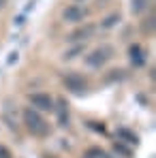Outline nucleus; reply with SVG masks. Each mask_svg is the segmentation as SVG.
<instances>
[{
  "instance_id": "obj_19",
  "label": "nucleus",
  "mask_w": 156,
  "mask_h": 158,
  "mask_svg": "<svg viewBox=\"0 0 156 158\" xmlns=\"http://www.w3.org/2000/svg\"><path fill=\"white\" fill-rule=\"evenodd\" d=\"M4 2H6V0H0V6H4Z\"/></svg>"
},
{
  "instance_id": "obj_9",
  "label": "nucleus",
  "mask_w": 156,
  "mask_h": 158,
  "mask_svg": "<svg viewBox=\"0 0 156 158\" xmlns=\"http://www.w3.org/2000/svg\"><path fill=\"white\" fill-rule=\"evenodd\" d=\"M58 105H60V111H58V122H60V126H69V103H66L64 98H60Z\"/></svg>"
},
{
  "instance_id": "obj_17",
  "label": "nucleus",
  "mask_w": 156,
  "mask_h": 158,
  "mask_svg": "<svg viewBox=\"0 0 156 158\" xmlns=\"http://www.w3.org/2000/svg\"><path fill=\"white\" fill-rule=\"evenodd\" d=\"M0 158H13V154L9 152L6 145H0Z\"/></svg>"
},
{
  "instance_id": "obj_1",
  "label": "nucleus",
  "mask_w": 156,
  "mask_h": 158,
  "mask_svg": "<svg viewBox=\"0 0 156 158\" xmlns=\"http://www.w3.org/2000/svg\"><path fill=\"white\" fill-rule=\"evenodd\" d=\"M22 120H24V126H26V131L32 135V137H49L52 135V126H49V122L41 115V111H36V109H32V107H26L24 111H22Z\"/></svg>"
},
{
  "instance_id": "obj_5",
  "label": "nucleus",
  "mask_w": 156,
  "mask_h": 158,
  "mask_svg": "<svg viewBox=\"0 0 156 158\" xmlns=\"http://www.w3.org/2000/svg\"><path fill=\"white\" fill-rule=\"evenodd\" d=\"M86 17V9L79 6V4H69L64 11H62V19L66 24H81Z\"/></svg>"
},
{
  "instance_id": "obj_2",
  "label": "nucleus",
  "mask_w": 156,
  "mask_h": 158,
  "mask_svg": "<svg viewBox=\"0 0 156 158\" xmlns=\"http://www.w3.org/2000/svg\"><path fill=\"white\" fill-rule=\"evenodd\" d=\"M113 53H116V49L111 45H101V47H96L94 52H90L86 56V66L99 71V69H103L105 64L113 58Z\"/></svg>"
},
{
  "instance_id": "obj_16",
  "label": "nucleus",
  "mask_w": 156,
  "mask_h": 158,
  "mask_svg": "<svg viewBox=\"0 0 156 158\" xmlns=\"http://www.w3.org/2000/svg\"><path fill=\"white\" fill-rule=\"evenodd\" d=\"M143 32H145V34H152V32H154V17H152V15H150V22H143Z\"/></svg>"
},
{
  "instance_id": "obj_13",
  "label": "nucleus",
  "mask_w": 156,
  "mask_h": 158,
  "mask_svg": "<svg viewBox=\"0 0 156 158\" xmlns=\"http://www.w3.org/2000/svg\"><path fill=\"white\" fill-rule=\"evenodd\" d=\"M86 158H111L105 150H101V148H90L88 152H86Z\"/></svg>"
},
{
  "instance_id": "obj_12",
  "label": "nucleus",
  "mask_w": 156,
  "mask_h": 158,
  "mask_svg": "<svg viewBox=\"0 0 156 158\" xmlns=\"http://www.w3.org/2000/svg\"><path fill=\"white\" fill-rule=\"evenodd\" d=\"M148 2H150V0H130V11H133L135 15L143 13V11L148 9Z\"/></svg>"
},
{
  "instance_id": "obj_20",
  "label": "nucleus",
  "mask_w": 156,
  "mask_h": 158,
  "mask_svg": "<svg viewBox=\"0 0 156 158\" xmlns=\"http://www.w3.org/2000/svg\"><path fill=\"white\" fill-rule=\"evenodd\" d=\"M79 2H83V0H79Z\"/></svg>"
},
{
  "instance_id": "obj_7",
  "label": "nucleus",
  "mask_w": 156,
  "mask_h": 158,
  "mask_svg": "<svg viewBox=\"0 0 156 158\" xmlns=\"http://www.w3.org/2000/svg\"><path fill=\"white\" fill-rule=\"evenodd\" d=\"M129 60L133 66H143L145 64V56H143V49L135 43V45H130L129 47Z\"/></svg>"
},
{
  "instance_id": "obj_6",
  "label": "nucleus",
  "mask_w": 156,
  "mask_h": 158,
  "mask_svg": "<svg viewBox=\"0 0 156 158\" xmlns=\"http://www.w3.org/2000/svg\"><path fill=\"white\" fill-rule=\"evenodd\" d=\"M94 32H96V26L88 24V26H81V28H77V30H73V32L66 36V41H71V43H83V41H88Z\"/></svg>"
},
{
  "instance_id": "obj_3",
  "label": "nucleus",
  "mask_w": 156,
  "mask_h": 158,
  "mask_svg": "<svg viewBox=\"0 0 156 158\" xmlns=\"http://www.w3.org/2000/svg\"><path fill=\"white\" fill-rule=\"evenodd\" d=\"M62 85L69 92H73V94H83L86 88H88V81H86L83 75H79V73H64L62 75Z\"/></svg>"
},
{
  "instance_id": "obj_11",
  "label": "nucleus",
  "mask_w": 156,
  "mask_h": 158,
  "mask_svg": "<svg viewBox=\"0 0 156 158\" xmlns=\"http://www.w3.org/2000/svg\"><path fill=\"white\" fill-rule=\"evenodd\" d=\"M120 13H111V15H107L103 22H101V28H105V30H109V28H113V26H118L120 24Z\"/></svg>"
},
{
  "instance_id": "obj_4",
  "label": "nucleus",
  "mask_w": 156,
  "mask_h": 158,
  "mask_svg": "<svg viewBox=\"0 0 156 158\" xmlns=\"http://www.w3.org/2000/svg\"><path fill=\"white\" fill-rule=\"evenodd\" d=\"M28 103L36 111H45V113L53 111V98L47 92H32V94H28Z\"/></svg>"
},
{
  "instance_id": "obj_18",
  "label": "nucleus",
  "mask_w": 156,
  "mask_h": 158,
  "mask_svg": "<svg viewBox=\"0 0 156 158\" xmlns=\"http://www.w3.org/2000/svg\"><path fill=\"white\" fill-rule=\"evenodd\" d=\"M90 128H94V131H99V132H105V126L103 124H94V122H86Z\"/></svg>"
},
{
  "instance_id": "obj_10",
  "label": "nucleus",
  "mask_w": 156,
  "mask_h": 158,
  "mask_svg": "<svg viewBox=\"0 0 156 158\" xmlns=\"http://www.w3.org/2000/svg\"><path fill=\"white\" fill-rule=\"evenodd\" d=\"M124 77H126V73L122 69H113L111 73L105 75V83H118V81H122Z\"/></svg>"
},
{
  "instance_id": "obj_8",
  "label": "nucleus",
  "mask_w": 156,
  "mask_h": 158,
  "mask_svg": "<svg viewBox=\"0 0 156 158\" xmlns=\"http://www.w3.org/2000/svg\"><path fill=\"white\" fill-rule=\"evenodd\" d=\"M116 137L120 139V141H124V143H133V145H139V137L135 135V132L130 131V128H124V126H120L118 131H116Z\"/></svg>"
},
{
  "instance_id": "obj_21",
  "label": "nucleus",
  "mask_w": 156,
  "mask_h": 158,
  "mask_svg": "<svg viewBox=\"0 0 156 158\" xmlns=\"http://www.w3.org/2000/svg\"><path fill=\"white\" fill-rule=\"evenodd\" d=\"M83 158H86V156H83Z\"/></svg>"
},
{
  "instance_id": "obj_15",
  "label": "nucleus",
  "mask_w": 156,
  "mask_h": 158,
  "mask_svg": "<svg viewBox=\"0 0 156 158\" xmlns=\"http://www.w3.org/2000/svg\"><path fill=\"white\" fill-rule=\"evenodd\" d=\"M113 150H118V152H120V154H124V156H133L130 148H124V145H122L120 141H116V143H113Z\"/></svg>"
},
{
  "instance_id": "obj_14",
  "label": "nucleus",
  "mask_w": 156,
  "mask_h": 158,
  "mask_svg": "<svg viewBox=\"0 0 156 158\" xmlns=\"http://www.w3.org/2000/svg\"><path fill=\"white\" fill-rule=\"evenodd\" d=\"M83 52V43H79V45H75L73 49H69V52L62 56V60H73V58H77L79 53Z\"/></svg>"
}]
</instances>
